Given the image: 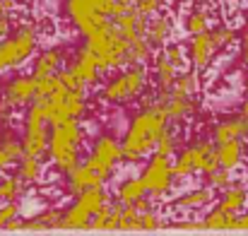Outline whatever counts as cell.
<instances>
[{
    "instance_id": "cell-9",
    "label": "cell",
    "mask_w": 248,
    "mask_h": 236,
    "mask_svg": "<svg viewBox=\"0 0 248 236\" xmlns=\"http://www.w3.org/2000/svg\"><path fill=\"white\" fill-rule=\"evenodd\" d=\"M219 164H217V155H215V142L198 140V142H190L176 152L173 176H176V181H183V178H190L195 173L205 176L207 171H212Z\"/></svg>"
},
{
    "instance_id": "cell-19",
    "label": "cell",
    "mask_w": 248,
    "mask_h": 236,
    "mask_svg": "<svg viewBox=\"0 0 248 236\" xmlns=\"http://www.w3.org/2000/svg\"><path fill=\"white\" fill-rule=\"evenodd\" d=\"M227 140H246L248 142V121L236 116H224L212 126V142H227Z\"/></svg>"
},
{
    "instance_id": "cell-5",
    "label": "cell",
    "mask_w": 248,
    "mask_h": 236,
    "mask_svg": "<svg viewBox=\"0 0 248 236\" xmlns=\"http://www.w3.org/2000/svg\"><path fill=\"white\" fill-rule=\"evenodd\" d=\"M236 41H239V31L232 24H212L207 31H200V34L190 36V41L186 46L188 65L193 70L202 73L212 65V61L219 53L229 51Z\"/></svg>"
},
{
    "instance_id": "cell-38",
    "label": "cell",
    "mask_w": 248,
    "mask_h": 236,
    "mask_svg": "<svg viewBox=\"0 0 248 236\" xmlns=\"http://www.w3.org/2000/svg\"><path fill=\"white\" fill-rule=\"evenodd\" d=\"M17 220H19V200L0 203V229H10V224Z\"/></svg>"
},
{
    "instance_id": "cell-20",
    "label": "cell",
    "mask_w": 248,
    "mask_h": 236,
    "mask_svg": "<svg viewBox=\"0 0 248 236\" xmlns=\"http://www.w3.org/2000/svg\"><path fill=\"white\" fill-rule=\"evenodd\" d=\"M212 188L210 186H200V188H190V190H186V193H181L178 198H173L171 200V210L173 212H181V215H188V212H198V210H202L205 205H210L212 203Z\"/></svg>"
},
{
    "instance_id": "cell-6",
    "label": "cell",
    "mask_w": 248,
    "mask_h": 236,
    "mask_svg": "<svg viewBox=\"0 0 248 236\" xmlns=\"http://www.w3.org/2000/svg\"><path fill=\"white\" fill-rule=\"evenodd\" d=\"M48 135H51V123L46 118V106L41 99H34L22 118V150L24 155L36 159H46L48 150Z\"/></svg>"
},
{
    "instance_id": "cell-22",
    "label": "cell",
    "mask_w": 248,
    "mask_h": 236,
    "mask_svg": "<svg viewBox=\"0 0 248 236\" xmlns=\"http://www.w3.org/2000/svg\"><path fill=\"white\" fill-rule=\"evenodd\" d=\"M246 203L248 186L241 181H232L224 190H219V198H217V207L224 212H232V215H241L246 210Z\"/></svg>"
},
{
    "instance_id": "cell-46",
    "label": "cell",
    "mask_w": 248,
    "mask_h": 236,
    "mask_svg": "<svg viewBox=\"0 0 248 236\" xmlns=\"http://www.w3.org/2000/svg\"><path fill=\"white\" fill-rule=\"evenodd\" d=\"M227 2H234V5H241L244 0H227Z\"/></svg>"
},
{
    "instance_id": "cell-25",
    "label": "cell",
    "mask_w": 248,
    "mask_h": 236,
    "mask_svg": "<svg viewBox=\"0 0 248 236\" xmlns=\"http://www.w3.org/2000/svg\"><path fill=\"white\" fill-rule=\"evenodd\" d=\"M15 173H17V178H19L27 188H29V186H36V183H41V178H44V159L22 155V159L15 164Z\"/></svg>"
},
{
    "instance_id": "cell-36",
    "label": "cell",
    "mask_w": 248,
    "mask_h": 236,
    "mask_svg": "<svg viewBox=\"0 0 248 236\" xmlns=\"http://www.w3.org/2000/svg\"><path fill=\"white\" fill-rule=\"evenodd\" d=\"M159 51L164 53L166 58H169L178 70H186V68H188V53H186V46H181V44H164Z\"/></svg>"
},
{
    "instance_id": "cell-26",
    "label": "cell",
    "mask_w": 248,
    "mask_h": 236,
    "mask_svg": "<svg viewBox=\"0 0 248 236\" xmlns=\"http://www.w3.org/2000/svg\"><path fill=\"white\" fill-rule=\"evenodd\" d=\"M181 70L166 58L164 53L159 51L157 56H155V65H152V78H155V84H157V89H169L171 84H173V79L178 75Z\"/></svg>"
},
{
    "instance_id": "cell-2",
    "label": "cell",
    "mask_w": 248,
    "mask_h": 236,
    "mask_svg": "<svg viewBox=\"0 0 248 236\" xmlns=\"http://www.w3.org/2000/svg\"><path fill=\"white\" fill-rule=\"evenodd\" d=\"M84 48L94 56L96 65L101 68V73H116V70H121L125 65H135L138 63L135 48L121 34V29L116 27L113 19H108L104 27H99L94 34H89L84 39Z\"/></svg>"
},
{
    "instance_id": "cell-1",
    "label": "cell",
    "mask_w": 248,
    "mask_h": 236,
    "mask_svg": "<svg viewBox=\"0 0 248 236\" xmlns=\"http://www.w3.org/2000/svg\"><path fill=\"white\" fill-rule=\"evenodd\" d=\"M166 126H169V118L164 116V111L155 101L145 104L130 118V123L125 128V135L121 140L123 159L130 161V164L147 159L155 152V145H157V140H159V135H162V130Z\"/></svg>"
},
{
    "instance_id": "cell-39",
    "label": "cell",
    "mask_w": 248,
    "mask_h": 236,
    "mask_svg": "<svg viewBox=\"0 0 248 236\" xmlns=\"http://www.w3.org/2000/svg\"><path fill=\"white\" fill-rule=\"evenodd\" d=\"M164 2L166 0H133V10L140 12V15L147 19V17L162 12V10H164Z\"/></svg>"
},
{
    "instance_id": "cell-11",
    "label": "cell",
    "mask_w": 248,
    "mask_h": 236,
    "mask_svg": "<svg viewBox=\"0 0 248 236\" xmlns=\"http://www.w3.org/2000/svg\"><path fill=\"white\" fill-rule=\"evenodd\" d=\"M63 12L80 31L82 39H87L89 34H94L99 27L108 22L104 0H63Z\"/></svg>"
},
{
    "instance_id": "cell-43",
    "label": "cell",
    "mask_w": 248,
    "mask_h": 236,
    "mask_svg": "<svg viewBox=\"0 0 248 236\" xmlns=\"http://www.w3.org/2000/svg\"><path fill=\"white\" fill-rule=\"evenodd\" d=\"M15 29V22H12V15H0V41L7 39Z\"/></svg>"
},
{
    "instance_id": "cell-30",
    "label": "cell",
    "mask_w": 248,
    "mask_h": 236,
    "mask_svg": "<svg viewBox=\"0 0 248 236\" xmlns=\"http://www.w3.org/2000/svg\"><path fill=\"white\" fill-rule=\"evenodd\" d=\"M181 150V133H178V126H166L155 145V152L157 155H164V157H176V152Z\"/></svg>"
},
{
    "instance_id": "cell-41",
    "label": "cell",
    "mask_w": 248,
    "mask_h": 236,
    "mask_svg": "<svg viewBox=\"0 0 248 236\" xmlns=\"http://www.w3.org/2000/svg\"><path fill=\"white\" fill-rule=\"evenodd\" d=\"M162 224V215L157 212V207L152 205L150 210L140 212V229H157Z\"/></svg>"
},
{
    "instance_id": "cell-8",
    "label": "cell",
    "mask_w": 248,
    "mask_h": 236,
    "mask_svg": "<svg viewBox=\"0 0 248 236\" xmlns=\"http://www.w3.org/2000/svg\"><path fill=\"white\" fill-rule=\"evenodd\" d=\"M39 46V29L34 24H19L7 39L0 41V73L22 68Z\"/></svg>"
},
{
    "instance_id": "cell-14",
    "label": "cell",
    "mask_w": 248,
    "mask_h": 236,
    "mask_svg": "<svg viewBox=\"0 0 248 236\" xmlns=\"http://www.w3.org/2000/svg\"><path fill=\"white\" fill-rule=\"evenodd\" d=\"M152 101L164 111V116L169 118L171 126L188 123L198 111V96H188V94H181L176 89H159Z\"/></svg>"
},
{
    "instance_id": "cell-47",
    "label": "cell",
    "mask_w": 248,
    "mask_h": 236,
    "mask_svg": "<svg viewBox=\"0 0 248 236\" xmlns=\"http://www.w3.org/2000/svg\"><path fill=\"white\" fill-rule=\"evenodd\" d=\"M246 96H248V73H246Z\"/></svg>"
},
{
    "instance_id": "cell-37",
    "label": "cell",
    "mask_w": 248,
    "mask_h": 236,
    "mask_svg": "<svg viewBox=\"0 0 248 236\" xmlns=\"http://www.w3.org/2000/svg\"><path fill=\"white\" fill-rule=\"evenodd\" d=\"M121 205V222H118V229H140V210L135 205Z\"/></svg>"
},
{
    "instance_id": "cell-7",
    "label": "cell",
    "mask_w": 248,
    "mask_h": 236,
    "mask_svg": "<svg viewBox=\"0 0 248 236\" xmlns=\"http://www.w3.org/2000/svg\"><path fill=\"white\" fill-rule=\"evenodd\" d=\"M44 106H46V118L51 126L61 123V121H68V118H80L82 121L89 104H87V89L80 87H65L61 79H58V87L46 96L41 99Z\"/></svg>"
},
{
    "instance_id": "cell-13",
    "label": "cell",
    "mask_w": 248,
    "mask_h": 236,
    "mask_svg": "<svg viewBox=\"0 0 248 236\" xmlns=\"http://www.w3.org/2000/svg\"><path fill=\"white\" fill-rule=\"evenodd\" d=\"M94 171H99L104 178H111V173L118 169L123 159V147H121V140H116L113 135H99L89 150V155L84 159Z\"/></svg>"
},
{
    "instance_id": "cell-10",
    "label": "cell",
    "mask_w": 248,
    "mask_h": 236,
    "mask_svg": "<svg viewBox=\"0 0 248 236\" xmlns=\"http://www.w3.org/2000/svg\"><path fill=\"white\" fill-rule=\"evenodd\" d=\"M108 203V195L104 190V186H96V188H87L82 193L75 195L73 205L63 210V220H61V227H68V229H82L89 227L92 217L101 210V205Z\"/></svg>"
},
{
    "instance_id": "cell-34",
    "label": "cell",
    "mask_w": 248,
    "mask_h": 236,
    "mask_svg": "<svg viewBox=\"0 0 248 236\" xmlns=\"http://www.w3.org/2000/svg\"><path fill=\"white\" fill-rule=\"evenodd\" d=\"M239 224V215H232V212H224L219 207L210 210L205 217H202V227L207 229H234Z\"/></svg>"
},
{
    "instance_id": "cell-28",
    "label": "cell",
    "mask_w": 248,
    "mask_h": 236,
    "mask_svg": "<svg viewBox=\"0 0 248 236\" xmlns=\"http://www.w3.org/2000/svg\"><path fill=\"white\" fill-rule=\"evenodd\" d=\"M147 195V188L142 183L140 176H133V178H123L116 188V203H123V205H130L140 198Z\"/></svg>"
},
{
    "instance_id": "cell-29",
    "label": "cell",
    "mask_w": 248,
    "mask_h": 236,
    "mask_svg": "<svg viewBox=\"0 0 248 236\" xmlns=\"http://www.w3.org/2000/svg\"><path fill=\"white\" fill-rule=\"evenodd\" d=\"M118 222H121V205L108 200V203L101 205V210L92 217L89 227H92V229H118Z\"/></svg>"
},
{
    "instance_id": "cell-33",
    "label": "cell",
    "mask_w": 248,
    "mask_h": 236,
    "mask_svg": "<svg viewBox=\"0 0 248 236\" xmlns=\"http://www.w3.org/2000/svg\"><path fill=\"white\" fill-rule=\"evenodd\" d=\"M169 89H176V92L188 94V96H198V92H200V73H198V70H193V68L181 70Z\"/></svg>"
},
{
    "instance_id": "cell-4",
    "label": "cell",
    "mask_w": 248,
    "mask_h": 236,
    "mask_svg": "<svg viewBox=\"0 0 248 236\" xmlns=\"http://www.w3.org/2000/svg\"><path fill=\"white\" fill-rule=\"evenodd\" d=\"M147 89H150V73L145 63H135L116 70V75L104 79L99 89V99L111 106H128L140 101Z\"/></svg>"
},
{
    "instance_id": "cell-45",
    "label": "cell",
    "mask_w": 248,
    "mask_h": 236,
    "mask_svg": "<svg viewBox=\"0 0 248 236\" xmlns=\"http://www.w3.org/2000/svg\"><path fill=\"white\" fill-rule=\"evenodd\" d=\"M236 227H241V229H248V212L246 215H239V224Z\"/></svg>"
},
{
    "instance_id": "cell-15",
    "label": "cell",
    "mask_w": 248,
    "mask_h": 236,
    "mask_svg": "<svg viewBox=\"0 0 248 236\" xmlns=\"http://www.w3.org/2000/svg\"><path fill=\"white\" fill-rule=\"evenodd\" d=\"M0 99L7 101L12 109L29 106L36 99V79L29 75H15L0 87Z\"/></svg>"
},
{
    "instance_id": "cell-23",
    "label": "cell",
    "mask_w": 248,
    "mask_h": 236,
    "mask_svg": "<svg viewBox=\"0 0 248 236\" xmlns=\"http://www.w3.org/2000/svg\"><path fill=\"white\" fill-rule=\"evenodd\" d=\"M215 24V10L212 5H207L205 0L202 2H195L186 15H183V29L186 34H200V31H207L210 27Z\"/></svg>"
},
{
    "instance_id": "cell-27",
    "label": "cell",
    "mask_w": 248,
    "mask_h": 236,
    "mask_svg": "<svg viewBox=\"0 0 248 236\" xmlns=\"http://www.w3.org/2000/svg\"><path fill=\"white\" fill-rule=\"evenodd\" d=\"M24 155V150H22V142H19V138H15V135H2L0 138V173L2 171H7V169H12L19 159Z\"/></svg>"
},
{
    "instance_id": "cell-24",
    "label": "cell",
    "mask_w": 248,
    "mask_h": 236,
    "mask_svg": "<svg viewBox=\"0 0 248 236\" xmlns=\"http://www.w3.org/2000/svg\"><path fill=\"white\" fill-rule=\"evenodd\" d=\"M63 68H65V63H63V51H61V48H46V51H41V53L34 58L31 78L34 79L56 78Z\"/></svg>"
},
{
    "instance_id": "cell-3",
    "label": "cell",
    "mask_w": 248,
    "mask_h": 236,
    "mask_svg": "<svg viewBox=\"0 0 248 236\" xmlns=\"http://www.w3.org/2000/svg\"><path fill=\"white\" fill-rule=\"evenodd\" d=\"M84 142H87V133H84V126L80 118H68V121L51 126L46 159L51 161L56 173L65 176L68 171H73L82 161Z\"/></svg>"
},
{
    "instance_id": "cell-21",
    "label": "cell",
    "mask_w": 248,
    "mask_h": 236,
    "mask_svg": "<svg viewBox=\"0 0 248 236\" xmlns=\"http://www.w3.org/2000/svg\"><path fill=\"white\" fill-rule=\"evenodd\" d=\"M246 140H227V142H215V155L217 164L227 171H236L246 161Z\"/></svg>"
},
{
    "instance_id": "cell-31",
    "label": "cell",
    "mask_w": 248,
    "mask_h": 236,
    "mask_svg": "<svg viewBox=\"0 0 248 236\" xmlns=\"http://www.w3.org/2000/svg\"><path fill=\"white\" fill-rule=\"evenodd\" d=\"M61 220H63V210L46 207L39 215H34L29 222H22V229H53V227H61Z\"/></svg>"
},
{
    "instance_id": "cell-32",
    "label": "cell",
    "mask_w": 248,
    "mask_h": 236,
    "mask_svg": "<svg viewBox=\"0 0 248 236\" xmlns=\"http://www.w3.org/2000/svg\"><path fill=\"white\" fill-rule=\"evenodd\" d=\"M27 186L17 178V173H0V203H12L24 195Z\"/></svg>"
},
{
    "instance_id": "cell-35",
    "label": "cell",
    "mask_w": 248,
    "mask_h": 236,
    "mask_svg": "<svg viewBox=\"0 0 248 236\" xmlns=\"http://www.w3.org/2000/svg\"><path fill=\"white\" fill-rule=\"evenodd\" d=\"M232 181H234L232 178V171H227L222 166H217V169H212V171L205 173V186H210L212 190H224Z\"/></svg>"
},
{
    "instance_id": "cell-16",
    "label": "cell",
    "mask_w": 248,
    "mask_h": 236,
    "mask_svg": "<svg viewBox=\"0 0 248 236\" xmlns=\"http://www.w3.org/2000/svg\"><path fill=\"white\" fill-rule=\"evenodd\" d=\"M65 190L70 193V195H78V193H82L87 188H96V186H106V181L108 178H104L99 171H94L87 161H80L73 171H68L65 176Z\"/></svg>"
},
{
    "instance_id": "cell-12",
    "label": "cell",
    "mask_w": 248,
    "mask_h": 236,
    "mask_svg": "<svg viewBox=\"0 0 248 236\" xmlns=\"http://www.w3.org/2000/svg\"><path fill=\"white\" fill-rule=\"evenodd\" d=\"M140 178H142V183H145V188H147V195H155V198L166 195V193L173 188V183H176L171 157L152 152V155L147 157V164H145Z\"/></svg>"
},
{
    "instance_id": "cell-18",
    "label": "cell",
    "mask_w": 248,
    "mask_h": 236,
    "mask_svg": "<svg viewBox=\"0 0 248 236\" xmlns=\"http://www.w3.org/2000/svg\"><path fill=\"white\" fill-rule=\"evenodd\" d=\"M173 27H176L173 17H171L169 12H164V10L157 12V15H152V17H147L145 36H147L150 46H152V48H162L164 44H169L171 36H173Z\"/></svg>"
},
{
    "instance_id": "cell-40",
    "label": "cell",
    "mask_w": 248,
    "mask_h": 236,
    "mask_svg": "<svg viewBox=\"0 0 248 236\" xmlns=\"http://www.w3.org/2000/svg\"><path fill=\"white\" fill-rule=\"evenodd\" d=\"M104 7H106L108 19H116V17L125 15L128 10H133V0H104Z\"/></svg>"
},
{
    "instance_id": "cell-42",
    "label": "cell",
    "mask_w": 248,
    "mask_h": 236,
    "mask_svg": "<svg viewBox=\"0 0 248 236\" xmlns=\"http://www.w3.org/2000/svg\"><path fill=\"white\" fill-rule=\"evenodd\" d=\"M239 61L248 68V19L241 29V34H239Z\"/></svg>"
},
{
    "instance_id": "cell-17",
    "label": "cell",
    "mask_w": 248,
    "mask_h": 236,
    "mask_svg": "<svg viewBox=\"0 0 248 236\" xmlns=\"http://www.w3.org/2000/svg\"><path fill=\"white\" fill-rule=\"evenodd\" d=\"M65 68H68V70H70L75 78L80 79L87 89L96 87V84L101 82V75H104V73H101V68L96 65L94 56H92V53H89L84 46L78 51V53H75V58H73V61L65 65Z\"/></svg>"
},
{
    "instance_id": "cell-44",
    "label": "cell",
    "mask_w": 248,
    "mask_h": 236,
    "mask_svg": "<svg viewBox=\"0 0 248 236\" xmlns=\"http://www.w3.org/2000/svg\"><path fill=\"white\" fill-rule=\"evenodd\" d=\"M239 113H241V116H244V118L248 121V96L244 99V101H241V109H239Z\"/></svg>"
}]
</instances>
